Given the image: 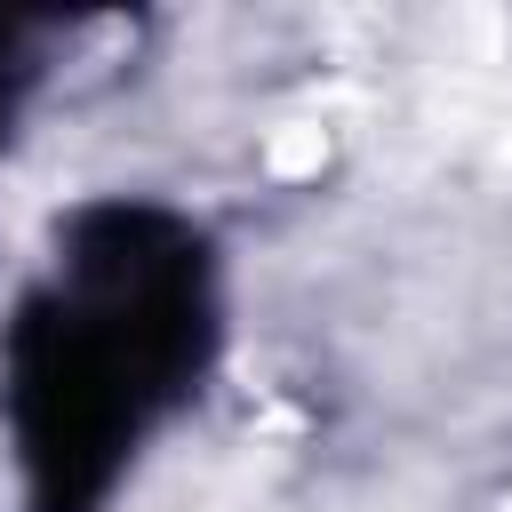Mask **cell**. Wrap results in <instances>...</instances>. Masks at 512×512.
I'll return each mask as SVG.
<instances>
[{
	"instance_id": "6da1fadb",
	"label": "cell",
	"mask_w": 512,
	"mask_h": 512,
	"mask_svg": "<svg viewBox=\"0 0 512 512\" xmlns=\"http://www.w3.org/2000/svg\"><path fill=\"white\" fill-rule=\"evenodd\" d=\"M264 160H272V176H312V168L328 160V136H320L312 120H288V128L264 144Z\"/></svg>"
},
{
	"instance_id": "7a4b0ae2",
	"label": "cell",
	"mask_w": 512,
	"mask_h": 512,
	"mask_svg": "<svg viewBox=\"0 0 512 512\" xmlns=\"http://www.w3.org/2000/svg\"><path fill=\"white\" fill-rule=\"evenodd\" d=\"M504 512H512V496H504Z\"/></svg>"
}]
</instances>
